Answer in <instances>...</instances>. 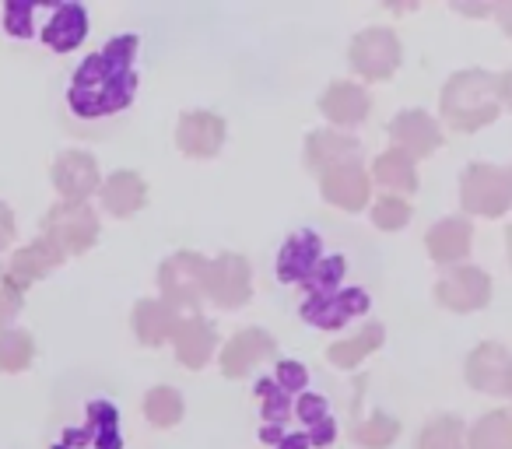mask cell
Here are the masks:
<instances>
[{
	"label": "cell",
	"mask_w": 512,
	"mask_h": 449,
	"mask_svg": "<svg viewBox=\"0 0 512 449\" xmlns=\"http://www.w3.org/2000/svg\"><path fill=\"white\" fill-rule=\"evenodd\" d=\"M137 50H141V39L134 32L109 39L102 50H95L74 71L71 88H67L71 113L81 120H102V116L127 109L137 92Z\"/></svg>",
	"instance_id": "6da1fadb"
},
{
	"label": "cell",
	"mask_w": 512,
	"mask_h": 449,
	"mask_svg": "<svg viewBox=\"0 0 512 449\" xmlns=\"http://www.w3.org/2000/svg\"><path fill=\"white\" fill-rule=\"evenodd\" d=\"M512 92V74H491L481 67H467L456 71L453 78L442 85L439 95V113L446 120L449 130L456 134H477L488 123H495L502 116L505 102Z\"/></svg>",
	"instance_id": "7a4b0ae2"
},
{
	"label": "cell",
	"mask_w": 512,
	"mask_h": 449,
	"mask_svg": "<svg viewBox=\"0 0 512 449\" xmlns=\"http://www.w3.org/2000/svg\"><path fill=\"white\" fill-rule=\"evenodd\" d=\"M4 29L15 39L39 36L53 53H74L88 36L85 4H32L11 0L4 8Z\"/></svg>",
	"instance_id": "3957f363"
},
{
	"label": "cell",
	"mask_w": 512,
	"mask_h": 449,
	"mask_svg": "<svg viewBox=\"0 0 512 449\" xmlns=\"http://www.w3.org/2000/svg\"><path fill=\"white\" fill-rule=\"evenodd\" d=\"M460 207L474 218H502L512 207V172L505 165L470 162L460 176Z\"/></svg>",
	"instance_id": "277c9868"
},
{
	"label": "cell",
	"mask_w": 512,
	"mask_h": 449,
	"mask_svg": "<svg viewBox=\"0 0 512 449\" xmlns=\"http://www.w3.org/2000/svg\"><path fill=\"white\" fill-rule=\"evenodd\" d=\"M204 267L207 260L193 250H176L172 257L162 260L158 267V292L169 309H176L179 316L193 313L204 302Z\"/></svg>",
	"instance_id": "5b68a950"
},
{
	"label": "cell",
	"mask_w": 512,
	"mask_h": 449,
	"mask_svg": "<svg viewBox=\"0 0 512 449\" xmlns=\"http://www.w3.org/2000/svg\"><path fill=\"white\" fill-rule=\"evenodd\" d=\"M43 239L57 246L64 257L88 253L99 243V214L92 204H53L43 218Z\"/></svg>",
	"instance_id": "8992f818"
},
{
	"label": "cell",
	"mask_w": 512,
	"mask_h": 449,
	"mask_svg": "<svg viewBox=\"0 0 512 449\" xmlns=\"http://www.w3.org/2000/svg\"><path fill=\"white\" fill-rule=\"evenodd\" d=\"M369 309L372 299L365 288L337 285V288H323V292H306L299 313L316 330H341L344 323H351L355 316H365Z\"/></svg>",
	"instance_id": "52a82bcc"
},
{
	"label": "cell",
	"mask_w": 512,
	"mask_h": 449,
	"mask_svg": "<svg viewBox=\"0 0 512 449\" xmlns=\"http://www.w3.org/2000/svg\"><path fill=\"white\" fill-rule=\"evenodd\" d=\"M400 60H404V46H400L397 32L372 25V29L358 32L348 46V64L358 78L365 81H386L397 74Z\"/></svg>",
	"instance_id": "ba28073f"
},
{
	"label": "cell",
	"mask_w": 512,
	"mask_h": 449,
	"mask_svg": "<svg viewBox=\"0 0 512 449\" xmlns=\"http://www.w3.org/2000/svg\"><path fill=\"white\" fill-rule=\"evenodd\" d=\"M204 295L218 309H239L253 295V267L242 253H221L204 267Z\"/></svg>",
	"instance_id": "9c48e42d"
},
{
	"label": "cell",
	"mask_w": 512,
	"mask_h": 449,
	"mask_svg": "<svg viewBox=\"0 0 512 449\" xmlns=\"http://www.w3.org/2000/svg\"><path fill=\"white\" fill-rule=\"evenodd\" d=\"M435 302L449 313H477L491 302L488 271L474 264H456L435 281Z\"/></svg>",
	"instance_id": "30bf717a"
},
{
	"label": "cell",
	"mask_w": 512,
	"mask_h": 449,
	"mask_svg": "<svg viewBox=\"0 0 512 449\" xmlns=\"http://www.w3.org/2000/svg\"><path fill=\"white\" fill-rule=\"evenodd\" d=\"M53 449H123L120 414L109 400H92L88 418L74 428H64Z\"/></svg>",
	"instance_id": "8fae6325"
},
{
	"label": "cell",
	"mask_w": 512,
	"mask_h": 449,
	"mask_svg": "<svg viewBox=\"0 0 512 449\" xmlns=\"http://www.w3.org/2000/svg\"><path fill=\"white\" fill-rule=\"evenodd\" d=\"M463 376L474 390L491 397H512V355L502 341H484L467 355Z\"/></svg>",
	"instance_id": "7c38bea8"
},
{
	"label": "cell",
	"mask_w": 512,
	"mask_h": 449,
	"mask_svg": "<svg viewBox=\"0 0 512 449\" xmlns=\"http://www.w3.org/2000/svg\"><path fill=\"white\" fill-rule=\"evenodd\" d=\"M50 179H53V190L60 193L64 204H88L92 193H99L102 186V172H99V162L95 155L88 151H64L57 155L50 169Z\"/></svg>",
	"instance_id": "4fadbf2b"
},
{
	"label": "cell",
	"mask_w": 512,
	"mask_h": 449,
	"mask_svg": "<svg viewBox=\"0 0 512 449\" xmlns=\"http://www.w3.org/2000/svg\"><path fill=\"white\" fill-rule=\"evenodd\" d=\"M386 134H390L393 148L404 151L411 162L435 155V151L442 148V141H446L439 120L428 116L425 109H404V113H397L390 120V127H386Z\"/></svg>",
	"instance_id": "5bb4252c"
},
{
	"label": "cell",
	"mask_w": 512,
	"mask_h": 449,
	"mask_svg": "<svg viewBox=\"0 0 512 449\" xmlns=\"http://www.w3.org/2000/svg\"><path fill=\"white\" fill-rule=\"evenodd\" d=\"M320 193L327 204L341 207V211L355 214L369 207L372 197V183H369V169L362 162H341L334 169L320 172Z\"/></svg>",
	"instance_id": "9a60e30c"
},
{
	"label": "cell",
	"mask_w": 512,
	"mask_h": 449,
	"mask_svg": "<svg viewBox=\"0 0 512 449\" xmlns=\"http://www.w3.org/2000/svg\"><path fill=\"white\" fill-rule=\"evenodd\" d=\"M274 355H278V341H274L267 330L246 327V330H239L232 341H225V348H221V355H218L221 376L246 379L256 365L267 362V358H274Z\"/></svg>",
	"instance_id": "2e32d148"
},
{
	"label": "cell",
	"mask_w": 512,
	"mask_h": 449,
	"mask_svg": "<svg viewBox=\"0 0 512 449\" xmlns=\"http://www.w3.org/2000/svg\"><path fill=\"white\" fill-rule=\"evenodd\" d=\"M225 120L211 109H190L176 123V148L190 158H214L225 144Z\"/></svg>",
	"instance_id": "e0dca14e"
},
{
	"label": "cell",
	"mask_w": 512,
	"mask_h": 449,
	"mask_svg": "<svg viewBox=\"0 0 512 449\" xmlns=\"http://www.w3.org/2000/svg\"><path fill=\"white\" fill-rule=\"evenodd\" d=\"M323 257H327V253H323V239L316 236V232H309V229L295 232V236L288 239V243L281 246V253H278L281 285L309 288V281H313L316 271H320Z\"/></svg>",
	"instance_id": "ac0fdd59"
},
{
	"label": "cell",
	"mask_w": 512,
	"mask_h": 449,
	"mask_svg": "<svg viewBox=\"0 0 512 449\" xmlns=\"http://www.w3.org/2000/svg\"><path fill=\"white\" fill-rule=\"evenodd\" d=\"M320 113L334 123V130L348 134L351 127H362L372 113V95L358 81H330V88L320 99Z\"/></svg>",
	"instance_id": "d6986e66"
},
{
	"label": "cell",
	"mask_w": 512,
	"mask_h": 449,
	"mask_svg": "<svg viewBox=\"0 0 512 449\" xmlns=\"http://www.w3.org/2000/svg\"><path fill=\"white\" fill-rule=\"evenodd\" d=\"M169 344L176 348V358L183 369H204L211 355L218 351V330L204 316H179L176 330H172Z\"/></svg>",
	"instance_id": "ffe728a7"
},
{
	"label": "cell",
	"mask_w": 512,
	"mask_h": 449,
	"mask_svg": "<svg viewBox=\"0 0 512 449\" xmlns=\"http://www.w3.org/2000/svg\"><path fill=\"white\" fill-rule=\"evenodd\" d=\"M470 243H474V225H470L467 218H456V214L435 221L432 229H428V236H425L428 257H432L435 264H442V267L463 264V260L470 257Z\"/></svg>",
	"instance_id": "44dd1931"
},
{
	"label": "cell",
	"mask_w": 512,
	"mask_h": 449,
	"mask_svg": "<svg viewBox=\"0 0 512 449\" xmlns=\"http://www.w3.org/2000/svg\"><path fill=\"white\" fill-rule=\"evenodd\" d=\"M358 155H362V144H358V137L344 134V130L327 127V130H313L306 137V169L313 176H320V172L334 169L341 162H355Z\"/></svg>",
	"instance_id": "7402d4cb"
},
{
	"label": "cell",
	"mask_w": 512,
	"mask_h": 449,
	"mask_svg": "<svg viewBox=\"0 0 512 449\" xmlns=\"http://www.w3.org/2000/svg\"><path fill=\"white\" fill-rule=\"evenodd\" d=\"M99 200L113 218H130L148 204V183L134 169H120L109 179H102Z\"/></svg>",
	"instance_id": "603a6c76"
},
{
	"label": "cell",
	"mask_w": 512,
	"mask_h": 449,
	"mask_svg": "<svg viewBox=\"0 0 512 449\" xmlns=\"http://www.w3.org/2000/svg\"><path fill=\"white\" fill-rule=\"evenodd\" d=\"M64 253L57 250L53 243H46L43 236L36 239V243H29V246H22V250H15L11 253V260L4 267H8V274L18 281L22 288H29V285H36V281H43L46 274H53L60 264H64Z\"/></svg>",
	"instance_id": "cb8c5ba5"
},
{
	"label": "cell",
	"mask_w": 512,
	"mask_h": 449,
	"mask_svg": "<svg viewBox=\"0 0 512 449\" xmlns=\"http://www.w3.org/2000/svg\"><path fill=\"white\" fill-rule=\"evenodd\" d=\"M369 183H379L393 197H407L418 190V165L397 148H386L383 155H376L369 172Z\"/></svg>",
	"instance_id": "d4e9b609"
},
{
	"label": "cell",
	"mask_w": 512,
	"mask_h": 449,
	"mask_svg": "<svg viewBox=\"0 0 512 449\" xmlns=\"http://www.w3.org/2000/svg\"><path fill=\"white\" fill-rule=\"evenodd\" d=\"M176 323H179V313L165 306L162 299H141L134 306V334L144 348H162V344H169Z\"/></svg>",
	"instance_id": "484cf974"
},
{
	"label": "cell",
	"mask_w": 512,
	"mask_h": 449,
	"mask_svg": "<svg viewBox=\"0 0 512 449\" xmlns=\"http://www.w3.org/2000/svg\"><path fill=\"white\" fill-rule=\"evenodd\" d=\"M383 341H386V327L383 323H365L358 334H351L348 341H334L327 348V358L337 365V369H358V365L365 362L369 355H376L379 348H383Z\"/></svg>",
	"instance_id": "4316f807"
},
{
	"label": "cell",
	"mask_w": 512,
	"mask_h": 449,
	"mask_svg": "<svg viewBox=\"0 0 512 449\" xmlns=\"http://www.w3.org/2000/svg\"><path fill=\"white\" fill-rule=\"evenodd\" d=\"M467 449H512V414L505 407L488 411L477 425H470V432L463 435Z\"/></svg>",
	"instance_id": "83f0119b"
},
{
	"label": "cell",
	"mask_w": 512,
	"mask_h": 449,
	"mask_svg": "<svg viewBox=\"0 0 512 449\" xmlns=\"http://www.w3.org/2000/svg\"><path fill=\"white\" fill-rule=\"evenodd\" d=\"M400 435V421L386 411H372L369 418L351 421V439L362 449H390Z\"/></svg>",
	"instance_id": "f1b7e54d"
},
{
	"label": "cell",
	"mask_w": 512,
	"mask_h": 449,
	"mask_svg": "<svg viewBox=\"0 0 512 449\" xmlns=\"http://www.w3.org/2000/svg\"><path fill=\"white\" fill-rule=\"evenodd\" d=\"M183 393L176 386H155V390L144 393V418L155 428H176L183 421Z\"/></svg>",
	"instance_id": "f546056e"
},
{
	"label": "cell",
	"mask_w": 512,
	"mask_h": 449,
	"mask_svg": "<svg viewBox=\"0 0 512 449\" xmlns=\"http://www.w3.org/2000/svg\"><path fill=\"white\" fill-rule=\"evenodd\" d=\"M36 355V341L29 330L0 327V372H25Z\"/></svg>",
	"instance_id": "4dcf8cb0"
},
{
	"label": "cell",
	"mask_w": 512,
	"mask_h": 449,
	"mask_svg": "<svg viewBox=\"0 0 512 449\" xmlns=\"http://www.w3.org/2000/svg\"><path fill=\"white\" fill-rule=\"evenodd\" d=\"M418 449H467L463 446V421L456 414H435L418 432Z\"/></svg>",
	"instance_id": "1f68e13d"
},
{
	"label": "cell",
	"mask_w": 512,
	"mask_h": 449,
	"mask_svg": "<svg viewBox=\"0 0 512 449\" xmlns=\"http://www.w3.org/2000/svg\"><path fill=\"white\" fill-rule=\"evenodd\" d=\"M407 221H411V204L404 197H393V193L376 197V204H372V225L379 232H400Z\"/></svg>",
	"instance_id": "d6a6232c"
},
{
	"label": "cell",
	"mask_w": 512,
	"mask_h": 449,
	"mask_svg": "<svg viewBox=\"0 0 512 449\" xmlns=\"http://www.w3.org/2000/svg\"><path fill=\"white\" fill-rule=\"evenodd\" d=\"M22 306H25V288L11 278L8 267L0 264V327H11V320L22 313Z\"/></svg>",
	"instance_id": "836d02e7"
},
{
	"label": "cell",
	"mask_w": 512,
	"mask_h": 449,
	"mask_svg": "<svg viewBox=\"0 0 512 449\" xmlns=\"http://www.w3.org/2000/svg\"><path fill=\"white\" fill-rule=\"evenodd\" d=\"M15 232H18V225H15V211H11L4 200H0V253L8 250L11 246V239H15Z\"/></svg>",
	"instance_id": "e575fe53"
}]
</instances>
